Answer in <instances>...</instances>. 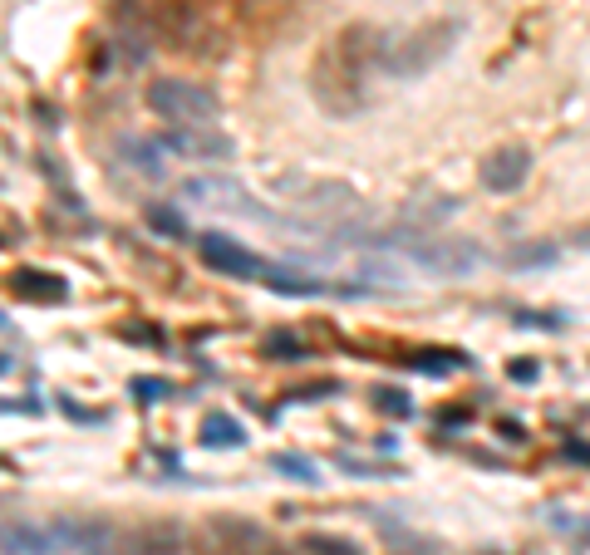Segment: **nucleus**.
Here are the masks:
<instances>
[{"mask_svg":"<svg viewBox=\"0 0 590 555\" xmlns=\"http://www.w3.org/2000/svg\"><path fill=\"white\" fill-rule=\"evenodd\" d=\"M566 457H576V462H590V447H586V443H571V447H566Z\"/></svg>","mask_w":590,"mask_h":555,"instance_id":"5701e85b","label":"nucleus"},{"mask_svg":"<svg viewBox=\"0 0 590 555\" xmlns=\"http://www.w3.org/2000/svg\"><path fill=\"white\" fill-rule=\"evenodd\" d=\"M576 246H581V251H590V226L581 231V236H576Z\"/></svg>","mask_w":590,"mask_h":555,"instance_id":"b1692460","label":"nucleus"},{"mask_svg":"<svg viewBox=\"0 0 590 555\" xmlns=\"http://www.w3.org/2000/svg\"><path fill=\"white\" fill-rule=\"evenodd\" d=\"M182 192H187L192 202H207V207H222V212L261 217V207H256V202H241L246 192H241V182H232V177H192Z\"/></svg>","mask_w":590,"mask_h":555,"instance_id":"0eeeda50","label":"nucleus"},{"mask_svg":"<svg viewBox=\"0 0 590 555\" xmlns=\"http://www.w3.org/2000/svg\"><path fill=\"white\" fill-rule=\"evenodd\" d=\"M123 153H128V163L143 167L148 177H163V163H158V148L153 143H123Z\"/></svg>","mask_w":590,"mask_h":555,"instance_id":"f3484780","label":"nucleus"},{"mask_svg":"<svg viewBox=\"0 0 590 555\" xmlns=\"http://www.w3.org/2000/svg\"><path fill=\"white\" fill-rule=\"evenodd\" d=\"M163 148L187 158V163H227L232 158V138L217 133V123H207V128H168Z\"/></svg>","mask_w":590,"mask_h":555,"instance_id":"39448f33","label":"nucleus"},{"mask_svg":"<svg viewBox=\"0 0 590 555\" xmlns=\"http://www.w3.org/2000/svg\"><path fill=\"white\" fill-rule=\"evenodd\" d=\"M266 354H271V359H300L305 349H300V339H291V334H271V339H266Z\"/></svg>","mask_w":590,"mask_h":555,"instance_id":"aec40b11","label":"nucleus"},{"mask_svg":"<svg viewBox=\"0 0 590 555\" xmlns=\"http://www.w3.org/2000/svg\"><path fill=\"white\" fill-rule=\"evenodd\" d=\"M197 251H202V261H207L217 276H236V280H261L266 266H271V261H261L251 246H241L236 236H222V231L197 236Z\"/></svg>","mask_w":590,"mask_h":555,"instance_id":"20e7f679","label":"nucleus"},{"mask_svg":"<svg viewBox=\"0 0 590 555\" xmlns=\"http://www.w3.org/2000/svg\"><path fill=\"white\" fill-rule=\"evenodd\" d=\"M55 536L64 551H99L104 541H109V526H99V521H79V516H64L55 521Z\"/></svg>","mask_w":590,"mask_h":555,"instance_id":"9b49d317","label":"nucleus"},{"mask_svg":"<svg viewBox=\"0 0 590 555\" xmlns=\"http://www.w3.org/2000/svg\"><path fill=\"white\" fill-rule=\"evenodd\" d=\"M527 172H531L527 148H502V153H492V158L482 163V187H492V192H517V187L527 182Z\"/></svg>","mask_w":590,"mask_h":555,"instance_id":"6e6552de","label":"nucleus"},{"mask_svg":"<svg viewBox=\"0 0 590 555\" xmlns=\"http://www.w3.org/2000/svg\"><path fill=\"white\" fill-rule=\"evenodd\" d=\"M148 109L158 113L168 128H207L217 123V94L197 79H153L148 84Z\"/></svg>","mask_w":590,"mask_h":555,"instance_id":"f257e3e1","label":"nucleus"},{"mask_svg":"<svg viewBox=\"0 0 590 555\" xmlns=\"http://www.w3.org/2000/svg\"><path fill=\"white\" fill-rule=\"evenodd\" d=\"M241 443H246V433H241L236 418L207 413V423H202V447H241Z\"/></svg>","mask_w":590,"mask_h":555,"instance_id":"f8f14e48","label":"nucleus"},{"mask_svg":"<svg viewBox=\"0 0 590 555\" xmlns=\"http://www.w3.org/2000/svg\"><path fill=\"white\" fill-rule=\"evenodd\" d=\"M133 398L138 403H158V398H168V384L163 379H133Z\"/></svg>","mask_w":590,"mask_h":555,"instance_id":"412c9836","label":"nucleus"},{"mask_svg":"<svg viewBox=\"0 0 590 555\" xmlns=\"http://www.w3.org/2000/svg\"><path fill=\"white\" fill-rule=\"evenodd\" d=\"M453 45H458V25H453V20H433V25L413 30L404 40H389V50L379 55V64H384L394 79H418V74H428L438 59L448 55Z\"/></svg>","mask_w":590,"mask_h":555,"instance_id":"f03ea898","label":"nucleus"},{"mask_svg":"<svg viewBox=\"0 0 590 555\" xmlns=\"http://www.w3.org/2000/svg\"><path fill=\"white\" fill-rule=\"evenodd\" d=\"M55 526H35V521H5V555H59Z\"/></svg>","mask_w":590,"mask_h":555,"instance_id":"1a4fd4ad","label":"nucleus"},{"mask_svg":"<svg viewBox=\"0 0 590 555\" xmlns=\"http://www.w3.org/2000/svg\"><path fill=\"white\" fill-rule=\"evenodd\" d=\"M546 521H551L556 531H566V536H576V541H586V546H590V521H586V516H566V511H551Z\"/></svg>","mask_w":590,"mask_h":555,"instance_id":"6ab92c4d","label":"nucleus"},{"mask_svg":"<svg viewBox=\"0 0 590 555\" xmlns=\"http://www.w3.org/2000/svg\"><path fill=\"white\" fill-rule=\"evenodd\" d=\"M369 398H374V408H379V413H389V418H409V413H413V398H404L399 389H374Z\"/></svg>","mask_w":590,"mask_h":555,"instance_id":"dca6fc26","label":"nucleus"},{"mask_svg":"<svg viewBox=\"0 0 590 555\" xmlns=\"http://www.w3.org/2000/svg\"><path fill=\"white\" fill-rule=\"evenodd\" d=\"M389 246H399L404 256H413L423 271L433 276H468L477 266V246L463 236H428V231H404V236H384Z\"/></svg>","mask_w":590,"mask_h":555,"instance_id":"7ed1b4c3","label":"nucleus"},{"mask_svg":"<svg viewBox=\"0 0 590 555\" xmlns=\"http://www.w3.org/2000/svg\"><path fill=\"white\" fill-rule=\"evenodd\" d=\"M177 551H182V531H173V526L133 536V555H177Z\"/></svg>","mask_w":590,"mask_h":555,"instance_id":"4468645a","label":"nucleus"},{"mask_svg":"<svg viewBox=\"0 0 590 555\" xmlns=\"http://www.w3.org/2000/svg\"><path fill=\"white\" fill-rule=\"evenodd\" d=\"M310 197H295L305 212H320L325 222H354L364 217V202L354 197L350 187H335V182H300Z\"/></svg>","mask_w":590,"mask_h":555,"instance_id":"423d86ee","label":"nucleus"},{"mask_svg":"<svg viewBox=\"0 0 590 555\" xmlns=\"http://www.w3.org/2000/svg\"><path fill=\"white\" fill-rule=\"evenodd\" d=\"M305 551L310 555H364L354 541H345V536H320V531L305 536Z\"/></svg>","mask_w":590,"mask_h":555,"instance_id":"2eb2a0df","label":"nucleus"},{"mask_svg":"<svg viewBox=\"0 0 590 555\" xmlns=\"http://www.w3.org/2000/svg\"><path fill=\"white\" fill-rule=\"evenodd\" d=\"M10 295H20V300H30V305H59L64 295H69V285L50 271H35V266H20L15 276H10Z\"/></svg>","mask_w":590,"mask_h":555,"instance_id":"9d476101","label":"nucleus"},{"mask_svg":"<svg viewBox=\"0 0 590 555\" xmlns=\"http://www.w3.org/2000/svg\"><path fill=\"white\" fill-rule=\"evenodd\" d=\"M148 222L158 226L163 236H187V222H182V212H173V207H148Z\"/></svg>","mask_w":590,"mask_h":555,"instance_id":"a211bd4d","label":"nucleus"},{"mask_svg":"<svg viewBox=\"0 0 590 555\" xmlns=\"http://www.w3.org/2000/svg\"><path fill=\"white\" fill-rule=\"evenodd\" d=\"M271 467H276L281 477H291V482L320 487V472H315V462H310V457H300V452H271Z\"/></svg>","mask_w":590,"mask_h":555,"instance_id":"ddd939ff","label":"nucleus"},{"mask_svg":"<svg viewBox=\"0 0 590 555\" xmlns=\"http://www.w3.org/2000/svg\"><path fill=\"white\" fill-rule=\"evenodd\" d=\"M512 379H517V384H527V379H536V364H527V359H517V364H512Z\"/></svg>","mask_w":590,"mask_h":555,"instance_id":"4be33fe9","label":"nucleus"}]
</instances>
